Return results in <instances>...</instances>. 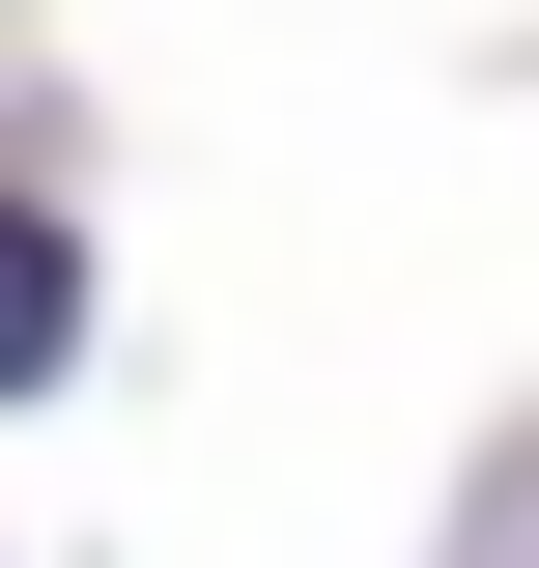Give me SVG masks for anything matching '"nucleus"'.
I'll list each match as a JSON object with an SVG mask.
<instances>
[{"mask_svg": "<svg viewBox=\"0 0 539 568\" xmlns=\"http://www.w3.org/2000/svg\"><path fill=\"white\" fill-rule=\"evenodd\" d=\"M85 342V256H58V227H29V200H0V398H29V369H58Z\"/></svg>", "mask_w": 539, "mask_h": 568, "instance_id": "f257e3e1", "label": "nucleus"}, {"mask_svg": "<svg viewBox=\"0 0 539 568\" xmlns=\"http://www.w3.org/2000/svg\"><path fill=\"white\" fill-rule=\"evenodd\" d=\"M482 568H539V484H511V511H482Z\"/></svg>", "mask_w": 539, "mask_h": 568, "instance_id": "f03ea898", "label": "nucleus"}]
</instances>
